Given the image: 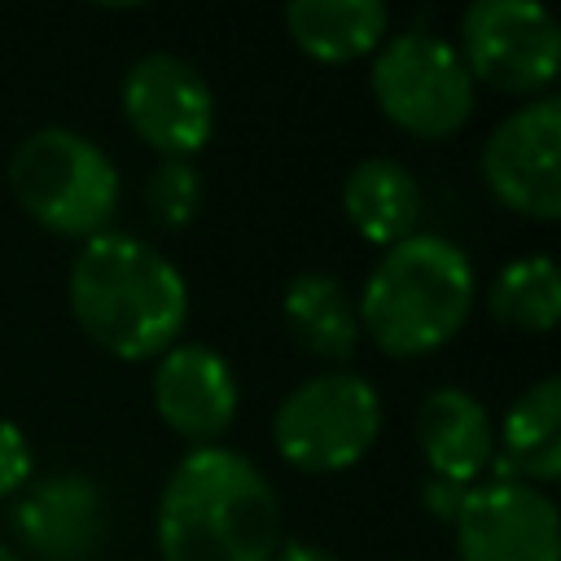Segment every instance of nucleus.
<instances>
[{
	"label": "nucleus",
	"instance_id": "1",
	"mask_svg": "<svg viewBox=\"0 0 561 561\" xmlns=\"http://www.w3.org/2000/svg\"><path fill=\"white\" fill-rule=\"evenodd\" d=\"M162 561H272L280 504L272 482L228 447H193L158 500Z\"/></svg>",
	"mask_w": 561,
	"mask_h": 561
},
{
	"label": "nucleus",
	"instance_id": "2",
	"mask_svg": "<svg viewBox=\"0 0 561 561\" xmlns=\"http://www.w3.org/2000/svg\"><path fill=\"white\" fill-rule=\"evenodd\" d=\"M70 311L83 333L118 359H149L175 346L188 316L180 267L127 232H96L70 267Z\"/></svg>",
	"mask_w": 561,
	"mask_h": 561
},
{
	"label": "nucleus",
	"instance_id": "3",
	"mask_svg": "<svg viewBox=\"0 0 561 561\" xmlns=\"http://www.w3.org/2000/svg\"><path fill=\"white\" fill-rule=\"evenodd\" d=\"M473 307V267L443 237L412 232L390 245L355 302L359 324L386 355H430L456 337Z\"/></svg>",
	"mask_w": 561,
	"mask_h": 561
},
{
	"label": "nucleus",
	"instance_id": "4",
	"mask_svg": "<svg viewBox=\"0 0 561 561\" xmlns=\"http://www.w3.org/2000/svg\"><path fill=\"white\" fill-rule=\"evenodd\" d=\"M9 188L35 224L61 237H96L118 210L114 162L70 127L31 131L9 158Z\"/></svg>",
	"mask_w": 561,
	"mask_h": 561
},
{
	"label": "nucleus",
	"instance_id": "5",
	"mask_svg": "<svg viewBox=\"0 0 561 561\" xmlns=\"http://www.w3.org/2000/svg\"><path fill=\"white\" fill-rule=\"evenodd\" d=\"M381 430V399L355 373H320L298 381L276 416L272 443L276 451L307 473H333L355 465Z\"/></svg>",
	"mask_w": 561,
	"mask_h": 561
},
{
	"label": "nucleus",
	"instance_id": "6",
	"mask_svg": "<svg viewBox=\"0 0 561 561\" xmlns=\"http://www.w3.org/2000/svg\"><path fill=\"white\" fill-rule=\"evenodd\" d=\"M373 96L390 123L412 136H451L473 110V75L460 53L430 31H403L373 57Z\"/></svg>",
	"mask_w": 561,
	"mask_h": 561
},
{
	"label": "nucleus",
	"instance_id": "7",
	"mask_svg": "<svg viewBox=\"0 0 561 561\" xmlns=\"http://www.w3.org/2000/svg\"><path fill=\"white\" fill-rule=\"evenodd\" d=\"M460 61L500 92H539L557 79L561 35L530 0H478L460 18Z\"/></svg>",
	"mask_w": 561,
	"mask_h": 561
},
{
	"label": "nucleus",
	"instance_id": "8",
	"mask_svg": "<svg viewBox=\"0 0 561 561\" xmlns=\"http://www.w3.org/2000/svg\"><path fill=\"white\" fill-rule=\"evenodd\" d=\"M482 175L508 210L543 224L557 219L561 215V101L539 96L517 114H508L482 149Z\"/></svg>",
	"mask_w": 561,
	"mask_h": 561
},
{
	"label": "nucleus",
	"instance_id": "9",
	"mask_svg": "<svg viewBox=\"0 0 561 561\" xmlns=\"http://www.w3.org/2000/svg\"><path fill=\"white\" fill-rule=\"evenodd\" d=\"M127 123L167 158L197 153L215 131L210 83L175 53H145L123 79Z\"/></svg>",
	"mask_w": 561,
	"mask_h": 561
},
{
	"label": "nucleus",
	"instance_id": "10",
	"mask_svg": "<svg viewBox=\"0 0 561 561\" xmlns=\"http://www.w3.org/2000/svg\"><path fill=\"white\" fill-rule=\"evenodd\" d=\"M460 561H561L557 504L526 482H486L456 508Z\"/></svg>",
	"mask_w": 561,
	"mask_h": 561
},
{
	"label": "nucleus",
	"instance_id": "11",
	"mask_svg": "<svg viewBox=\"0 0 561 561\" xmlns=\"http://www.w3.org/2000/svg\"><path fill=\"white\" fill-rule=\"evenodd\" d=\"M153 403L175 434L215 447L237 416V377L210 346H171L153 373Z\"/></svg>",
	"mask_w": 561,
	"mask_h": 561
},
{
	"label": "nucleus",
	"instance_id": "12",
	"mask_svg": "<svg viewBox=\"0 0 561 561\" xmlns=\"http://www.w3.org/2000/svg\"><path fill=\"white\" fill-rule=\"evenodd\" d=\"M13 526L22 535V543L44 557V561H83L101 535H105V504L92 478L83 473H57L35 482L18 513Z\"/></svg>",
	"mask_w": 561,
	"mask_h": 561
},
{
	"label": "nucleus",
	"instance_id": "13",
	"mask_svg": "<svg viewBox=\"0 0 561 561\" xmlns=\"http://www.w3.org/2000/svg\"><path fill=\"white\" fill-rule=\"evenodd\" d=\"M416 438H421V451H425L430 469L438 473V482H451L465 491L491 465V447H495L486 408L460 386H443L421 399Z\"/></svg>",
	"mask_w": 561,
	"mask_h": 561
},
{
	"label": "nucleus",
	"instance_id": "14",
	"mask_svg": "<svg viewBox=\"0 0 561 561\" xmlns=\"http://www.w3.org/2000/svg\"><path fill=\"white\" fill-rule=\"evenodd\" d=\"M342 210L355 232L373 245H399L416 232L421 219V184L394 158H364L342 184Z\"/></svg>",
	"mask_w": 561,
	"mask_h": 561
},
{
	"label": "nucleus",
	"instance_id": "15",
	"mask_svg": "<svg viewBox=\"0 0 561 561\" xmlns=\"http://www.w3.org/2000/svg\"><path fill=\"white\" fill-rule=\"evenodd\" d=\"M381 0H294L285 9V26L294 44L316 61H351L381 44L386 35Z\"/></svg>",
	"mask_w": 561,
	"mask_h": 561
},
{
	"label": "nucleus",
	"instance_id": "16",
	"mask_svg": "<svg viewBox=\"0 0 561 561\" xmlns=\"http://www.w3.org/2000/svg\"><path fill=\"white\" fill-rule=\"evenodd\" d=\"M285 324L289 333L320 359H346L359 342V316L351 294L329 272H298L285 289Z\"/></svg>",
	"mask_w": 561,
	"mask_h": 561
},
{
	"label": "nucleus",
	"instance_id": "17",
	"mask_svg": "<svg viewBox=\"0 0 561 561\" xmlns=\"http://www.w3.org/2000/svg\"><path fill=\"white\" fill-rule=\"evenodd\" d=\"M504 469L552 482L561 473V381H535L504 416Z\"/></svg>",
	"mask_w": 561,
	"mask_h": 561
},
{
	"label": "nucleus",
	"instance_id": "18",
	"mask_svg": "<svg viewBox=\"0 0 561 561\" xmlns=\"http://www.w3.org/2000/svg\"><path fill=\"white\" fill-rule=\"evenodd\" d=\"M491 316L522 333H548L561 316V276L557 263L535 254L500 267L491 285Z\"/></svg>",
	"mask_w": 561,
	"mask_h": 561
},
{
	"label": "nucleus",
	"instance_id": "19",
	"mask_svg": "<svg viewBox=\"0 0 561 561\" xmlns=\"http://www.w3.org/2000/svg\"><path fill=\"white\" fill-rule=\"evenodd\" d=\"M202 202V180L188 158H162L149 175V210L167 228H184L197 215Z\"/></svg>",
	"mask_w": 561,
	"mask_h": 561
},
{
	"label": "nucleus",
	"instance_id": "20",
	"mask_svg": "<svg viewBox=\"0 0 561 561\" xmlns=\"http://www.w3.org/2000/svg\"><path fill=\"white\" fill-rule=\"evenodd\" d=\"M26 478H31V443L13 421L0 416V495L22 491Z\"/></svg>",
	"mask_w": 561,
	"mask_h": 561
},
{
	"label": "nucleus",
	"instance_id": "21",
	"mask_svg": "<svg viewBox=\"0 0 561 561\" xmlns=\"http://www.w3.org/2000/svg\"><path fill=\"white\" fill-rule=\"evenodd\" d=\"M460 500H465V486H451V482H434V486L425 491V504H430L434 513H443V517H456Z\"/></svg>",
	"mask_w": 561,
	"mask_h": 561
},
{
	"label": "nucleus",
	"instance_id": "22",
	"mask_svg": "<svg viewBox=\"0 0 561 561\" xmlns=\"http://www.w3.org/2000/svg\"><path fill=\"white\" fill-rule=\"evenodd\" d=\"M272 561H337V557L324 548H311V543H285V548H276Z\"/></svg>",
	"mask_w": 561,
	"mask_h": 561
},
{
	"label": "nucleus",
	"instance_id": "23",
	"mask_svg": "<svg viewBox=\"0 0 561 561\" xmlns=\"http://www.w3.org/2000/svg\"><path fill=\"white\" fill-rule=\"evenodd\" d=\"M0 561H18V557H13V552H9L4 543H0Z\"/></svg>",
	"mask_w": 561,
	"mask_h": 561
}]
</instances>
